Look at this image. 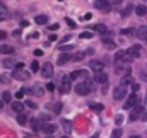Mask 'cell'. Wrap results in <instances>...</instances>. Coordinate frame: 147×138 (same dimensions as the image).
<instances>
[{"label":"cell","instance_id":"ac0fdd59","mask_svg":"<svg viewBox=\"0 0 147 138\" xmlns=\"http://www.w3.org/2000/svg\"><path fill=\"white\" fill-rule=\"evenodd\" d=\"M29 123H31V130H33V131H38V130H41V123L38 121L36 118L29 119Z\"/></svg>","mask_w":147,"mask_h":138},{"label":"cell","instance_id":"8d00e7d4","mask_svg":"<svg viewBox=\"0 0 147 138\" xmlns=\"http://www.w3.org/2000/svg\"><path fill=\"white\" fill-rule=\"evenodd\" d=\"M28 92V89H21V90H17V94H16V97H22L24 94Z\"/></svg>","mask_w":147,"mask_h":138},{"label":"cell","instance_id":"11a10c76","mask_svg":"<svg viewBox=\"0 0 147 138\" xmlns=\"http://www.w3.org/2000/svg\"><path fill=\"white\" fill-rule=\"evenodd\" d=\"M92 53H94V50H92V48H89V50L86 51V55H92Z\"/></svg>","mask_w":147,"mask_h":138},{"label":"cell","instance_id":"8fae6325","mask_svg":"<svg viewBox=\"0 0 147 138\" xmlns=\"http://www.w3.org/2000/svg\"><path fill=\"white\" fill-rule=\"evenodd\" d=\"M94 82H98V84H106L108 82V73L103 70V72H98L96 75H94Z\"/></svg>","mask_w":147,"mask_h":138},{"label":"cell","instance_id":"ffe728a7","mask_svg":"<svg viewBox=\"0 0 147 138\" xmlns=\"http://www.w3.org/2000/svg\"><path fill=\"white\" fill-rule=\"evenodd\" d=\"M28 92H31V94H34V96H43V92H45V90H43L39 85H34V87H31Z\"/></svg>","mask_w":147,"mask_h":138},{"label":"cell","instance_id":"74e56055","mask_svg":"<svg viewBox=\"0 0 147 138\" xmlns=\"http://www.w3.org/2000/svg\"><path fill=\"white\" fill-rule=\"evenodd\" d=\"M91 17H92V14H91V12H87V14H84V15H82V21H91Z\"/></svg>","mask_w":147,"mask_h":138},{"label":"cell","instance_id":"52a82bcc","mask_svg":"<svg viewBox=\"0 0 147 138\" xmlns=\"http://www.w3.org/2000/svg\"><path fill=\"white\" fill-rule=\"evenodd\" d=\"M41 75H43L45 78H50V77L53 75V65H51L50 62H46V63L41 65Z\"/></svg>","mask_w":147,"mask_h":138},{"label":"cell","instance_id":"3957f363","mask_svg":"<svg viewBox=\"0 0 147 138\" xmlns=\"http://www.w3.org/2000/svg\"><path fill=\"white\" fill-rule=\"evenodd\" d=\"M94 7H96L98 10H101V12H110L111 10V2H108V0H96V2H94Z\"/></svg>","mask_w":147,"mask_h":138},{"label":"cell","instance_id":"6125c7cd","mask_svg":"<svg viewBox=\"0 0 147 138\" xmlns=\"http://www.w3.org/2000/svg\"><path fill=\"white\" fill-rule=\"evenodd\" d=\"M24 138H28V137H24Z\"/></svg>","mask_w":147,"mask_h":138},{"label":"cell","instance_id":"e575fe53","mask_svg":"<svg viewBox=\"0 0 147 138\" xmlns=\"http://www.w3.org/2000/svg\"><path fill=\"white\" fill-rule=\"evenodd\" d=\"M26 106H28V107H31V109H38V104L36 102H33V101H26Z\"/></svg>","mask_w":147,"mask_h":138},{"label":"cell","instance_id":"f1b7e54d","mask_svg":"<svg viewBox=\"0 0 147 138\" xmlns=\"http://www.w3.org/2000/svg\"><path fill=\"white\" fill-rule=\"evenodd\" d=\"M10 97H12V96H10L9 90H5V92L2 94V101H3V102H10Z\"/></svg>","mask_w":147,"mask_h":138},{"label":"cell","instance_id":"cb8c5ba5","mask_svg":"<svg viewBox=\"0 0 147 138\" xmlns=\"http://www.w3.org/2000/svg\"><path fill=\"white\" fill-rule=\"evenodd\" d=\"M34 22H36V24H46V22H48V17H46V15H36Z\"/></svg>","mask_w":147,"mask_h":138},{"label":"cell","instance_id":"5bb4252c","mask_svg":"<svg viewBox=\"0 0 147 138\" xmlns=\"http://www.w3.org/2000/svg\"><path fill=\"white\" fill-rule=\"evenodd\" d=\"M24 106H26V104H22V102H19V101H16V102H12V111H16L17 114H21V113L24 111Z\"/></svg>","mask_w":147,"mask_h":138},{"label":"cell","instance_id":"9a60e30c","mask_svg":"<svg viewBox=\"0 0 147 138\" xmlns=\"http://www.w3.org/2000/svg\"><path fill=\"white\" fill-rule=\"evenodd\" d=\"M0 53L2 55H12L14 53V48L9 46V44H0Z\"/></svg>","mask_w":147,"mask_h":138},{"label":"cell","instance_id":"be15d7a7","mask_svg":"<svg viewBox=\"0 0 147 138\" xmlns=\"http://www.w3.org/2000/svg\"><path fill=\"white\" fill-rule=\"evenodd\" d=\"M0 2H2V0H0Z\"/></svg>","mask_w":147,"mask_h":138},{"label":"cell","instance_id":"603a6c76","mask_svg":"<svg viewBox=\"0 0 147 138\" xmlns=\"http://www.w3.org/2000/svg\"><path fill=\"white\" fill-rule=\"evenodd\" d=\"M62 126H63L65 133H70V131H72V123H70L69 119H63V121H62Z\"/></svg>","mask_w":147,"mask_h":138},{"label":"cell","instance_id":"f907efd6","mask_svg":"<svg viewBox=\"0 0 147 138\" xmlns=\"http://www.w3.org/2000/svg\"><path fill=\"white\" fill-rule=\"evenodd\" d=\"M50 29H51V31H57V29H58V24H51V27H50Z\"/></svg>","mask_w":147,"mask_h":138},{"label":"cell","instance_id":"e7e4bbea","mask_svg":"<svg viewBox=\"0 0 147 138\" xmlns=\"http://www.w3.org/2000/svg\"><path fill=\"white\" fill-rule=\"evenodd\" d=\"M146 41H147V39H146Z\"/></svg>","mask_w":147,"mask_h":138},{"label":"cell","instance_id":"7bdbcfd3","mask_svg":"<svg viewBox=\"0 0 147 138\" xmlns=\"http://www.w3.org/2000/svg\"><path fill=\"white\" fill-rule=\"evenodd\" d=\"M3 67H5V68L12 67V60H5V62H3Z\"/></svg>","mask_w":147,"mask_h":138},{"label":"cell","instance_id":"4dcf8cb0","mask_svg":"<svg viewBox=\"0 0 147 138\" xmlns=\"http://www.w3.org/2000/svg\"><path fill=\"white\" fill-rule=\"evenodd\" d=\"M79 38H80V39H91V38H92V33H91V31L80 33V34H79Z\"/></svg>","mask_w":147,"mask_h":138},{"label":"cell","instance_id":"d6986e66","mask_svg":"<svg viewBox=\"0 0 147 138\" xmlns=\"http://www.w3.org/2000/svg\"><path fill=\"white\" fill-rule=\"evenodd\" d=\"M135 14L140 15V17H144V15L147 14V7L146 5H139V7H135Z\"/></svg>","mask_w":147,"mask_h":138},{"label":"cell","instance_id":"e0dca14e","mask_svg":"<svg viewBox=\"0 0 147 138\" xmlns=\"http://www.w3.org/2000/svg\"><path fill=\"white\" fill-rule=\"evenodd\" d=\"M92 29L96 33H99V34H108V29H106L105 24H96V26H92Z\"/></svg>","mask_w":147,"mask_h":138},{"label":"cell","instance_id":"b9f144b4","mask_svg":"<svg viewBox=\"0 0 147 138\" xmlns=\"http://www.w3.org/2000/svg\"><path fill=\"white\" fill-rule=\"evenodd\" d=\"M65 22H67V24H69V26H70L72 29H74V27H75V22H74L72 19H65Z\"/></svg>","mask_w":147,"mask_h":138},{"label":"cell","instance_id":"5b68a950","mask_svg":"<svg viewBox=\"0 0 147 138\" xmlns=\"http://www.w3.org/2000/svg\"><path fill=\"white\" fill-rule=\"evenodd\" d=\"M70 75H63L62 77V85H60V92L62 94H67L69 90H70Z\"/></svg>","mask_w":147,"mask_h":138},{"label":"cell","instance_id":"ee69618b","mask_svg":"<svg viewBox=\"0 0 147 138\" xmlns=\"http://www.w3.org/2000/svg\"><path fill=\"white\" fill-rule=\"evenodd\" d=\"M22 68H24V63H22V62L16 63V70H22Z\"/></svg>","mask_w":147,"mask_h":138},{"label":"cell","instance_id":"91938a15","mask_svg":"<svg viewBox=\"0 0 147 138\" xmlns=\"http://www.w3.org/2000/svg\"><path fill=\"white\" fill-rule=\"evenodd\" d=\"M62 138H69V137H62Z\"/></svg>","mask_w":147,"mask_h":138},{"label":"cell","instance_id":"d4e9b609","mask_svg":"<svg viewBox=\"0 0 147 138\" xmlns=\"http://www.w3.org/2000/svg\"><path fill=\"white\" fill-rule=\"evenodd\" d=\"M130 84H134V82H132V78H130V75H128V77H123V78H121V82H120V85H121V87H127V85H130Z\"/></svg>","mask_w":147,"mask_h":138},{"label":"cell","instance_id":"bcb514c9","mask_svg":"<svg viewBox=\"0 0 147 138\" xmlns=\"http://www.w3.org/2000/svg\"><path fill=\"white\" fill-rule=\"evenodd\" d=\"M34 56H43V50H34Z\"/></svg>","mask_w":147,"mask_h":138},{"label":"cell","instance_id":"f6af8a7d","mask_svg":"<svg viewBox=\"0 0 147 138\" xmlns=\"http://www.w3.org/2000/svg\"><path fill=\"white\" fill-rule=\"evenodd\" d=\"M46 89H48L50 92H53V90H55V85H53V84H46Z\"/></svg>","mask_w":147,"mask_h":138},{"label":"cell","instance_id":"7402d4cb","mask_svg":"<svg viewBox=\"0 0 147 138\" xmlns=\"http://www.w3.org/2000/svg\"><path fill=\"white\" fill-rule=\"evenodd\" d=\"M92 111H96V113H101L103 109H105V106L103 104H99V102H91V106H89Z\"/></svg>","mask_w":147,"mask_h":138},{"label":"cell","instance_id":"6da1fadb","mask_svg":"<svg viewBox=\"0 0 147 138\" xmlns=\"http://www.w3.org/2000/svg\"><path fill=\"white\" fill-rule=\"evenodd\" d=\"M92 90H94V84H92V80H89V78H86L84 82H80V84L75 85V92H77L79 96H87V94L92 92Z\"/></svg>","mask_w":147,"mask_h":138},{"label":"cell","instance_id":"8992f818","mask_svg":"<svg viewBox=\"0 0 147 138\" xmlns=\"http://www.w3.org/2000/svg\"><path fill=\"white\" fill-rule=\"evenodd\" d=\"M113 97H115L116 101H121L123 97H127V89H125V87H121V85L115 87V89H113Z\"/></svg>","mask_w":147,"mask_h":138},{"label":"cell","instance_id":"277c9868","mask_svg":"<svg viewBox=\"0 0 147 138\" xmlns=\"http://www.w3.org/2000/svg\"><path fill=\"white\" fill-rule=\"evenodd\" d=\"M140 53H142L140 44H134V46H130V48L127 50V56H130V58H139Z\"/></svg>","mask_w":147,"mask_h":138},{"label":"cell","instance_id":"4fadbf2b","mask_svg":"<svg viewBox=\"0 0 147 138\" xmlns=\"http://www.w3.org/2000/svg\"><path fill=\"white\" fill-rule=\"evenodd\" d=\"M72 60V55H69V53H62L60 56H58V65H65L67 62H70Z\"/></svg>","mask_w":147,"mask_h":138},{"label":"cell","instance_id":"d590c367","mask_svg":"<svg viewBox=\"0 0 147 138\" xmlns=\"http://www.w3.org/2000/svg\"><path fill=\"white\" fill-rule=\"evenodd\" d=\"M39 68H41V67H39L38 62H33V63H31V72H38Z\"/></svg>","mask_w":147,"mask_h":138},{"label":"cell","instance_id":"816d5d0a","mask_svg":"<svg viewBox=\"0 0 147 138\" xmlns=\"http://www.w3.org/2000/svg\"><path fill=\"white\" fill-rule=\"evenodd\" d=\"M121 2H123V0H111V3H115V5H120Z\"/></svg>","mask_w":147,"mask_h":138},{"label":"cell","instance_id":"7c38bea8","mask_svg":"<svg viewBox=\"0 0 147 138\" xmlns=\"http://www.w3.org/2000/svg\"><path fill=\"white\" fill-rule=\"evenodd\" d=\"M12 77L17 78V80H28V78H29V73H28V72H22V70H14Z\"/></svg>","mask_w":147,"mask_h":138},{"label":"cell","instance_id":"ab89813d","mask_svg":"<svg viewBox=\"0 0 147 138\" xmlns=\"http://www.w3.org/2000/svg\"><path fill=\"white\" fill-rule=\"evenodd\" d=\"M115 121H116V125H121V123H123V116H121V114H118V116L115 118Z\"/></svg>","mask_w":147,"mask_h":138},{"label":"cell","instance_id":"681fc988","mask_svg":"<svg viewBox=\"0 0 147 138\" xmlns=\"http://www.w3.org/2000/svg\"><path fill=\"white\" fill-rule=\"evenodd\" d=\"M21 26H22V27H28V26H29V22H28V21H22V22H21Z\"/></svg>","mask_w":147,"mask_h":138},{"label":"cell","instance_id":"c3c4849f","mask_svg":"<svg viewBox=\"0 0 147 138\" xmlns=\"http://www.w3.org/2000/svg\"><path fill=\"white\" fill-rule=\"evenodd\" d=\"M140 78H146L147 80V72H140Z\"/></svg>","mask_w":147,"mask_h":138},{"label":"cell","instance_id":"4316f807","mask_svg":"<svg viewBox=\"0 0 147 138\" xmlns=\"http://www.w3.org/2000/svg\"><path fill=\"white\" fill-rule=\"evenodd\" d=\"M72 50H74L72 44H62V46H60V51H62V53H67V51H72Z\"/></svg>","mask_w":147,"mask_h":138},{"label":"cell","instance_id":"f35d334b","mask_svg":"<svg viewBox=\"0 0 147 138\" xmlns=\"http://www.w3.org/2000/svg\"><path fill=\"white\" fill-rule=\"evenodd\" d=\"M139 89H140V84H132V90H134V94L139 92Z\"/></svg>","mask_w":147,"mask_h":138},{"label":"cell","instance_id":"7dc6e473","mask_svg":"<svg viewBox=\"0 0 147 138\" xmlns=\"http://www.w3.org/2000/svg\"><path fill=\"white\" fill-rule=\"evenodd\" d=\"M48 41H50V43H51V41H57V36H55V34H50V39H48Z\"/></svg>","mask_w":147,"mask_h":138},{"label":"cell","instance_id":"1f68e13d","mask_svg":"<svg viewBox=\"0 0 147 138\" xmlns=\"http://www.w3.org/2000/svg\"><path fill=\"white\" fill-rule=\"evenodd\" d=\"M62 107H63L62 102H57L55 106H53V113H55V114H60V113H62Z\"/></svg>","mask_w":147,"mask_h":138},{"label":"cell","instance_id":"60d3db41","mask_svg":"<svg viewBox=\"0 0 147 138\" xmlns=\"http://www.w3.org/2000/svg\"><path fill=\"white\" fill-rule=\"evenodd\" d=\"M121 34L123 36H130L132 34V29H121Z\"/></svg>","mask_w":147,"mask_h":138},{"label":"cell","instance_id":"2e32d148","mask_svg":"<svg viewBox=\"0 0 147 138\" xmlns=\"http://www.w3.org/2000/svg\"><path fill=\"white\" fill-rule=\"evenodd\" d=\"M5 19H9V9L3 3H0V21H5Z\"/></svg>","mask_w":147,"mask_h":138},{"label":"cell","instance_id":"94428289","mask_svg":"<svg viewBox=\"0 0 147 138\" xmlns=\"http://www.w3.org/2000/svg\"><path fill=\"white\" fill-rule=\"evenodd\" d=\"M146 102H147V97H146Z\"/></svg>","mask_w":147,"mask_h":138},{"label":"cell","instance_id":"44dd1931","mask_svg":"<svg viewBox=\"0 0 147 138\" xmlns=\"http://www.w3.org/2000/svg\"><path fill=\"white\" fill-rule=\"evenodd\" d=\"M137 36H139L140 39H147V27H146V26H140V27H139Z\"/></svg>","mask_w":147,"mask_h":138},{"label":"cell","instance_id":"d6a6232c","mask_svg":"<svg viewBox=\"0 0 147 138\" xmlns=\"http://www.w3.org/2000/svg\"><path fill=\"white\" fill-rule=\"evenodd\" d=\"M120 137H121V130H120V128L113 130V133H111V138H120Z\"/></svg>","mask_w":147,"mask_h":138},{"label":"cell","instance_id":"9f6ffc18","mask_svg":"<svg viewBox=\"0 0 147 138\" xmlns=\"http://www.w3.org/2000/svg\"><path fill=\"white\" fill-rule=\"evenodd\" d=\"M2 107H3V101H2V99H0V109H2Z\"/></svg>","mask_w":147,"mask_h":138},{"label":"cell","instance_id":"db71d44e","mask_svg":"<svg viewBox=\"0 0 147 138\" xmlns=\"http://www.w3.org/2000/svg\"><path fill=\"white\" fill-rule=\"evenodd\" d=\"M70 39H72V36H65V38H63V39H62V41H63V43H65V41H70Z\"/></svg>","mask_w":147,"mask_h":138},{"label":"cell","instance_id":"ba28073f","mask_svg":"<svg viewBox=\"0 0 147 138\" xmlns=\"http://www.w3.org/2000/svg\"><path fill=\"white\" fill-rule=\"evenodd\" d=\"M142 114H144V107L139 104V106H135V107L132 109V113H130V119H132V121H137L139 118H142Z\"/></svg>","mask_w":147,"mask_h":138},{"label":"cell","instance_id":"30bf717a","mask_svg":"<svg viewBox=\"0 0 147 138\" xmlns=\"http://www.w3.org/2000/svg\"><path fill=\"white\" fill-rule=\"evenodd\" d=\"M89 68L94 70V72L98 73V72H103V70H105V63L99 62V60H92V62L89 63Z\"/></svg>","mask_w":147,"mask_h":138},{"label":"cell","instance_id":"484cf974","mask_svg":"<svg viewBox=\"0 0 147 138\" xmlns=\"http://www.w3.org/2000/svg\"><path fill=\"white\" fill-rule=\"evenodd\" d=\"M17 123H19V125H22V126H24V125H26V123H28V118H26V114H22V113H21V114H19V116H17Z\"/></svg>","mask_w":147,"mask_h":138},{"label":"cell","instance_id":"9c48e42d","mask_svg":"<svg viewBox=\"0 0 147 138\" xmlns=\"http://www.w3.org/2000/svg\"><path fill=\"white\" fill-rule=\"evenodd\" d=\"M41 131H43L45 135H53V133L57 131V126H55L53 123H45V125H41Z\"/></svg>","mask_w":147,"mask_h":138},{"label":"cell","instance_id":"7a4b0ae2","mask_svg":"<svg viewBox=\"0 0 147 138\" xmlns=\"http://www.w3.org/2000/svg\"><path fill=\"white\" fill-rule=\"evenodd\" d=\"M140 104V97L137 96V94H132V96H128L127 97V101H125V104H123V109L125 111H132L135 106H139Z\"/></svg>","mask_w":147,"mask_h":138},{"label":"cell","instance_id":"6f0895ef","mask_svg":"<svg viewBox=\"0 0 147 138\" xmlns=\"http://www.w3.org/2000/svg\"><path fill=\"white\" fill-rule=\"evenodd\" d=\"M46 138H51V135H48V137H46Z\"/></svg>","mask_w":147,"mask_h":138},{"label":"cell","instance_id":"f546056e","mask_svg":"<svg viewBox=\"0 0 147 138\" xmlns=\"http://www.w3.org/2000/svg\"><path fill=\"white\" fill-rule=\"evenodd\" d=\"M103 44H105V48H108V50H113V48H115V43H113L111 39H105Z\"/></svg>","mask_w":147,"mask_h":138},{"label":"cell","instance_id":"f5cc1de1","mask_svg":"<svg viewBox=\"0 0 147 138\" xmlns=\"http://www.w3.org/2000/svg\"><path fill=\"white\" fill-rule=\"evenodd\" d=\"M5 38H7V34H5L3 31H0V39H5Z\"/></svg>","mask_w":147,"mask_h":138},{"label":"cell","instance_id":"836d02e7","mask_svg":"<svg viewBox=\"0 0 147 138\" xmlns=\"http://www.w3.org/2000/svg\"><path fill=\"white\" fill-rule=\"evenodd\" d=\"M130 10H132V5H127V9H123V10H121V15H123V17H127V15L130 14Z\"/></svg>","mask_w":147,"mask_h":138},{"label":"cell","instance_id":"83f0119b","mask_svg":"<svg viewBox=\"0 0 147 138\" xmlns=\"http://www.w3.org/2000/svg\"><path fill=\"white\" fill-rule=\"evenodd\" d=\"M84 56H86V53H75L72 56V60L74 62H82L84 60Z\"/></svg>","mask_w":147,"mask_h":138},{"label":"cell","instance_id":"680465c9","mask_svg":"<svg viewBox=\"0 0 147 138\" xmlns=\"http://www.w3.org/2000/svg\"><path fill=\"white\" fill-rule=\"evenodd\" d=\"M130 138H139V137H130Z\"/></svg>","mask_w":147,"mask_h":138}]
</instances>
